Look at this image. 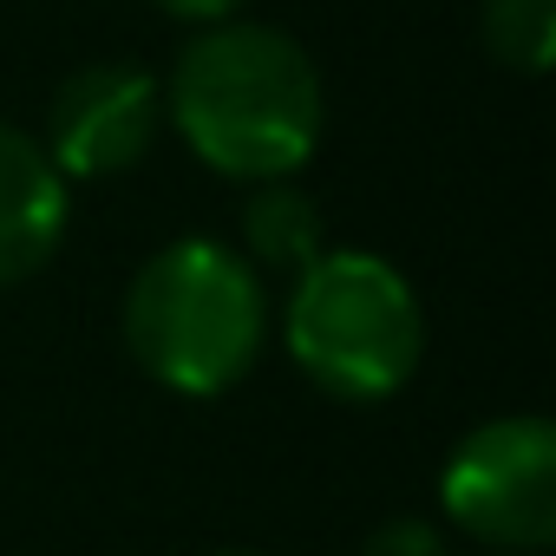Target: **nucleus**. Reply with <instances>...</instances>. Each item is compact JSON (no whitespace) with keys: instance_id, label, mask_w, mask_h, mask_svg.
Returning <instances> with one entry per match:
<instances>
[{"instance_id":"nucleus-11","label":"nucleus","mask_w":556,"mask_h":556,"mask_svg":"<svg viewBox=\"0 0 556 556\" xmlns=\"http://www.w3.org/2000/svg\"><path fill=\"white\" fill-rule=\"evenodd\" d=\"M216 556H255V549H216Z\"/></svg>"},{"instance_id":"nucleus-2","label":"nucleus","mask_w":556,"mask_h":556,"mask_svg":"<svg viewBox=\"0 0 556 556\" xmlns=\"http://www.w3.org/2000/svg\"><path fill=\"white\" fill-rule=\"evenodd\" d=\"M268 341V289L236 242L177 236L125 289V348L177 400H223Z\"/></svg>"},{"instance_id":"nucleus-5","label":"nucleus","mask_w":556,"mask_h":556,"mask_svg":"<svg viewBox=\"0 0 556 556\" xmlns=\"http://www.w3.org/2000/svg\"><path fill=\"white\" fill-rule=\"evenodd\" d=\"M157 131H164V79L125 60H99V66H79L53 92L40 144L66 184H92V177H118L144 164Z\"/></svg>"},{"instance_id":"nucleus-9","label":"nucleus","mask_w":556,"mask_h":556,"mask_svg":"<svg viewBox=\"0 0 556 556\" xmlns=\"http://www.w3.org/2000/svg\"><path fill=\"white\" fill-rule=\"evenodd\" d=\"M361 556H452V543H445V530L426 523V517H387V523L361 543Z\"/></svg>"},{"instance_id":"nucleus-7","label":"nucleus","mask_w":556,"mask_h":556,"mask_svg":"<svg viewBox=\"0 0 556 556\" xmlns=\"http://www.w3.org/2000/svg\"><path fill=\"white\" fill-rule=\"evenodd\" d=\"M328 249V216L308 190H295V177H275V184H249L242 197V262L262 275H295Z\"/></svg>"},{"instance_id":"nucleus-12","label":"nucleus","mask_w":556,"mask_h":556,"mask_svg":"<svg viewBox=\"0 0 556 556\" xmlns=\"http://www.w3.org/2000/svg\"><path fill=\"white\" fill-rule=\"evenodd\" d=\"M497 556H523V549H497Z\"/></svg>"},{"instance_id":"nucleus-4","label":"nucleus","mask_w":556,"mask_h":556,"mask_svg":"<svg viewBox=\"0 0 556 556\" xmlns=\"http://www.w3.org/2000/svg\"><path fill=\"white\" fill-rule=\"evenodd\" d=\"M439 510L471 543L543 556L556 536V426L536 413L471 426L439 471Z\"/></svg>"},{"instance_id":"nucleus-6","label":"nucleus","mask_w":556,"mask_h":556,"mask_svg":"<svg viewBox=\"0 0 556 556\" xmlns=\"http://www.w3.org/2000/svg\"><path fill=\"white\" fill-rule=\"evenodd\" d=\"M73 223V190L53 170L47 144L0 118V289L40 275Z\"/></svg>"},{"instance_id":"nucleus-1","label":"nucleus","mask_w":556,"mask_h":556,"mask_svg":"<svg viewBox=\"0 0 556 556\" xmlns=\"http://www.w3.org/2000/svg\"><path fill=\"white\" fill-rule=\"evenodd\" d=\"M164 125H177V138L216 177L275 184L315 157L328 99L295 34L255 21H216L177 53L164 79Z\"/></svg>"},{"instance_id":"nucleus-10","label":"nucleus","mask_w":556,"mask_h":556,"mask_svg":"<svg viewBox=\"0 0 556 556\" xmlns=\"http://www.w3.org/2000/svg\"><path fill=\"white\" fill-rule=\"evenodd\" d=\"M157 8L170 21H184V27H216V21H236L249 0H157Z\"/></svg>"},{"instance_id":"nucleus-3","label":"nucleus","mask_w":556,"mask_h":556,"mask_svg":"<svg viewBox=\"0 0 556 556\" xmlns=\"http://www.w3.org/2000/svg\"><path fill=\"white\" fill-rule=\"evenodd\" d=\"M282 341L315 393L380 406L426 361V308L387 255L321 249L289 289Z\"/></svg>"},{"instance_id":"nucleus-8","label":"nucleus","mask_w":556,"mask_h":556,"mask_svg":"<svg viewBox=\"0 0 556 556\" xmlns=\"http://www.w3.org/2000/svg\"><path fill=\"white\" fill-rule=\"evenodd\" d=\"M484 53L523 79H543L556 60V0H478Z\"/></svg>"}]
</instances>
